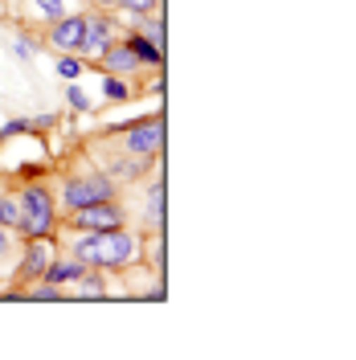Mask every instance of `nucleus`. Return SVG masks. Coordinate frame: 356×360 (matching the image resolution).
<instances>
[{
  "instance_id": "obj_8",
  "label": "nucleus",
  "mask_w": 356,
  "mask_h": 360,
  "mask_svg": "<svg viewBox=\"0 0 356 360\" xmlns=\"http://www.w3.org/2000/svg\"><path fill=\"white\" fill-rule=\"evenodd\" d=\"M103 58H107V66L119 70V74H127V70L139 66V58L132 53V45H127V49H119V45H107V49H103Z\"/></svg>"
},
{
  "instance_id": "obj_2",
  "label": "nucleus",
  "mask_w": 356,
  "mask_h": 360,
  "mask_svg": "<svg viewBox=\"0 0 356 360\" xmlns=\"http://www.w3.org/2000/svg\"><path fill=\"white\" fill-rule=\"evenodd\" d=\"M53 225V205L45 197V188H29L21 197V229L25 238H45Z\"/></svg>"
},
{
  "instance_id": "obj_9",
  "label": "nucleus",
  "mask_w": 356,
  "mask_h": 360,
  "mask_svg": "<svg viewBox=\"0 0 356 360\" xmlns=\"http://www.w3.org/2000/svg\"><path fill=\"white\" fill-rule=\"evenodd\" d=\"M107 45H111V25L103 17L87 21V49H107Z\"/></svg>"
},
{
  "instance_id": "obj_12",
  "label": "nucleus",
  "mask_w": 356,
  "mask_h": 360,
  "mask_svg": "<svg viewBox=\"0 0 356 360\" xmlns=\"http://www.w3.org/2000/svg\"><path fill=\"white\" fill-rule=\"evenodd\" d=\"M0 225H21V201H13V197L0 201Z\"/></svg>"
},
{
  "instance_id": "obj_7",
  "label": "nucleus",
  "mask_w": 356,
  "mask_h": 360,
  "mask_svg": "<svg viewBox=\"0 0 356 360\" xmlns=\"http://www.w3.org/2000/svg\"><path fill=\"white\" fill-rule=\"evenodd\" d=\"M45 266H49V242L45 238H29V254H25V274L29 278H37V274H45Z\"/></svg>"
},
{
  "instance_id": "obj_13",
  "label": "nucleus",
  "mask_w": 356,
  "mask_h": 360,
  "mask_svg": "<svg viewBox=\"0 0 356 360\" xmlns=\"http://www.w3.org/2000/svg\"><path fill=\"white\" fill-rule=\"evenodd\" d=\"M33 4H37V13H45V17H62L70 0H33Z\"/></svg>"
},
{
  "instance_id": "obj_21",
  "label": "nucleus",
  "mask_w": 356,
  "mask_h": 360,
  "mask_svg": "<svg viewBox=\"0 0 356 360\" xmlns=\"http://www.w3.org/2000/svg\"><path fill=\"white\" fill-rule=\"evenodd\" d=\"M94 4H119V0H94Z\"/></svg>"
},
{
  "instance_id": "obj_3",
  "label": "nucleus",
  "mask_w": 356,
  "mask_h": 360,
  "mask_svg": "<svg viewBox=\"0 0 356 360\" xmlns=\"http://www.w3.org/2000/svg\"><path fill=\"white\" fill-rule=\"evenodd\" d=\"M94 201H111V180L107 176H78L66 184V205L70 209H82Z\"/></svg>"
},
{
  "instance_id": "obj_11",
  "label": "nucleus",
  "mask_w": 356,
  "mask_h": 360,
  "mask_svg": "<svg viewBox=\"0 0 356 360\" xmlns=\"http://www.w3.org/2000/svg\"><path fill=\"white\" fill-rule=\"evenodd\" d=\"M132 53L135 58H148V62H164V49H156L152 41H144V33L132 37Z\"/></svg>"
},
{
  "instance_id": "obj_1",
  "label": "nucleus",
  "mask_w": 356,
  "mask_h": 360,
  "mask_svg": "<svg viewBox=\"0 0 356 360\" xmlns=\"http://www.w3.org/2000/svg\"><path fill=\"white\" fill-rule=\"evenodd\" d=\"M132 254V233H119V229H98V233L78 242V262H94V266H123Z\"/></svg>"
},
{
  "instance_id": "obj_18",
  "label": "nucleus",
  "mask_w": 356,
  "mask_h": 360,
  "mask_svg": "<svg viewBox=\"0 0 356 360\" xmlns=\"http://www.w3.org/2000/svg\"><path fill=\"white\" fill-rule=\"evenodd\" d=\"M74 283H78V295H98V291H103V283H98V278H87V283H82V278H74Z\"/></svg>"
},
{
  "instance_id": "obj_20",
  "label": "nucleus",
  "mask_w": 356,
  "mask_h": 360,
  "mask_svg": "<svg viewBox=\"0 0 356 360\" xmlns=\"http://www.w3.org/2000/svg\"><path fill=\"white\" fill-rule=\"evenodd\" d=\"M4 246H8V242H4V225H0V250H4Z\"/></svg>"
},
{
  "instance_id": "obj_5",
  "label": "nucleus",
  "mask_w": 356,
  "mask_h": 360,
  "mask_svg": "<svg viewBox=\"0 0 356 360\" xmlns=\"http://www.w3.org/2000/svg\"><path fill=\"white\" fill-rule=\"evenodd\" d=\"M49 41L58 45V49H87V21L82 17H66V21L53 25V33H49Z\"/></svg>"
},
{
  "instance_id": "obj_19",
  "label": "nucleus",
  "mask_w": 356,
  "mask_h": 360,
  "mask_svg": "<svg viewBox=\"0 0 356 360\" xmlns=\"http://www.w3.org/2000/svg\"><path fill=\"white\" fill-rule=\"evenodd\" d=\"M119 4H127L132 13H148V8H156L160 0H119Z\"/></svg>"
},
{
  "instance_id": "obj_14",
  "label": "nucleus",
  "mask_w": 356,
  "mask_h": 360,
  "mask_svg": "<svg viewBox=\"0 0 356 360\" xmlns=\"http://www.w3.org/2000/svg\"><path fill=\"white\" fill-rule=\"evenodd\" d=\"M58 74H62V78H78V74H82V62H78V58H62V62H58Z\"/></svg>"
},
{
  "instance_id": "obj_16",
  "label": "nucleus",
  "mask_w": 356,
  "mask_h": 360,
  "mask_svg": "<svg viewBox=\"0 0 356 360\" xmlns=\"http://www.w3.org/2000/svg\"><path fill=\"white\" fill-rule=\"evenodd\" d=\"M66 103H70V107H74V111H87V107H90V103H87V94H82V90H78V86H70Z\"/></svg>"
},
{
  "instance_id": "obj_15",
  "label": "nucleus",
  "mask_w": 356,
  "mask_h": 360,
  "mask_svg": "<svg viewBox=\"0 0 356 360\" xmlns=\"http://www.w3.org/2000/svg\"><path fill=\"white\" fill-rule=\"evenodd\" d=\"M103 90H107V98H127V86H123L119 78H107V82H103Z\"/></svg>"
},
{
  "instance_id": "obj_17",
  "label": "nucleus",
  "mask_w": 356,
  "mask_h": 360,
  "mask_svg": "<svg viewBox=\"0 0 356 360\" xmlns=\"http://www.w3.org/2000/svg\"><path fill=\"white\" fill-rule=\"evenodd\" d=\"M152 217H164V184H156V188H152Z\"/></svg>"
},
{
  "instance_id": "obj_6",
  "label": "nucleus",
  "mask_w": 356,
  "mask_h": 360,
  "mask_svg": "<svg viewBox=\"0 0 356 360\" xmlns=\"http://www.w3.org/2000/svg\"><path fill=\"white\" fill-rule=\"evenodd\" d=\"M132 152H156L160 143H164V119H148V123H135L132 127Z\"/></svg>"
},
{
  "instance_id": "obj_10",
  "label": "nucleus",
  "mask_w": 356,
  "mask_h": 360,
  "mask_svg": "<svg viewBox=\"0 0 356 360\" xmlns=\"http://www.w3.org/2000/svg\"><path fill=\"white\" fill-rule=\"evenodd\" d=\"M45 274H49V283L58 287V283H70V278H82V266H78V262H49Z\"/></svg>"
},
{
  "instance_id": "obj_4",
  "label": "nucleus",
  "mask_w": 356,
  "mask_h": 360,
  "mask_svg": "<svg viewBox=\"0 0 356 360\" xmlns=\"http://www.w3.org/2000/svg\"><path fill=\"white\" fill-rule=\"evenodd\" d=\"M74 221L82 225V229H115L119 225V209L111 201H94V205H82V209H74Z\"/></svg>"
}]
</instances>
